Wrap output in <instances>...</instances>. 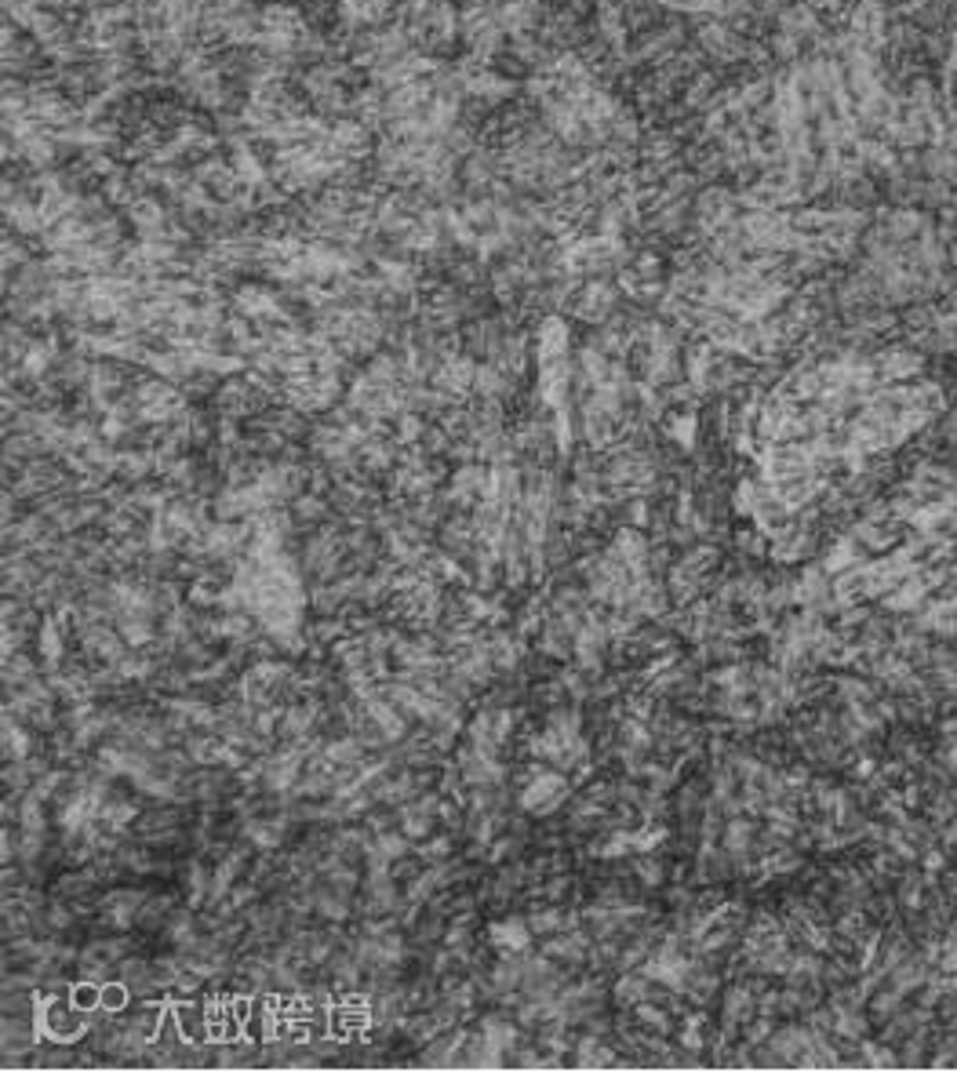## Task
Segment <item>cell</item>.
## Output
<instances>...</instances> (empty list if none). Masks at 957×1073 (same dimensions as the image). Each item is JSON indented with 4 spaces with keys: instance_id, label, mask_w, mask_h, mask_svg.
<instances>
[{
    "instance_id": "6da1fadb",
    "label": "cell",
    "mask_w": 957,
    "mask_h": 1073,
    "mask_svg": "<svg viewBox=\"0 0 957 1073\" xmlns=\"http://www.w3.org/2000/svg\"><path fill=\"white\" fill-rule=\"evenodd\" d=\"M568 793V783L561 779V775H539L528 790H524L521 804L528 808V812H554L557 804H561V797Z\"/></svg>"
},
{
    "instance_id": "7a4b0ae2",
    "label": "cell",
    "mask_w": 957,
    "mask_h": 1073,
    "mask_svg": "<svg viewBox=\"0 0 957 1073\" xmlns=\"http://www.w3.org/2000/svg\"><path fill=\"white\" fill-rule=\"evenodd\" d=\"M565 353H568V324L561 317H546L539 324V331H535V357H539V364H550V361H561Z\"/></svg>"
},
{
    "instance_id": "3957f363",
    "label": "cell",
    "mask_w": 957,
    "mask_h": 1073,
    "mask_svg": "<svg viewBox=\"0 0 957 1073\" xmlns=\"http://www.w3.org/2000/svg\"><path fill=\"white\" fill-rule=\"evenodd\" d=\"M532 928L524 921H506V924H495L492 928V939L499 946H510V950H524V946L532 943Z\"/></svg>"
},
{
    "instance_id": "277c9868",
    "label": "cell",
    "mask_w": 957,
    "mask_h": 1073,
    "mask_svg": "<svg viewBox=\"0 0 957 1073\" xmlns=\"http://www.w3.org/2000/svg\"><path fill=\"white\" fill-rule=\"evenodd\" d=\"M666 430H670V437H674V441H681L688 448V444L696 441V415H692V412H688V415H670Z\"/></svg>"
},
{
    "instance_id": "5b68a950",
    "label": "cell",
    "mask_w": 957,
    "mask_h": 1073,
    "mask_svg": "<svg viewBox=\"0 0 957 1073\" xmlns=\"http://www.w3.org/2000/svg\"><path fill=\"white\" fill-rule=\"evenodd\" d=\"M128 1004V983H102V1008H110V1012H117V1008H124Z\"/></svg>"
},
{
    "instance_id": "8992f818",
    "label": "cell",
    "mask_w": 957,
    "mask_h": 1073,
    "mask_svg": "<svg viewBox=\"0 0 957 1073\" xmlns=\"http://www.w3.org/2000/svg\"><path fill=\"white\" fill-rule=\"evenodd\" d=\"M805 4H808V8H837L841 0H805Z\"/></svg>"
}]
</instances>
